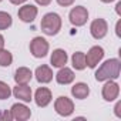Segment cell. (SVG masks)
I'll return each mask as SVG.
<instances>
[{"instance_id":"cell-10","label":"cell","mask_w":121,"mask_h":121,"mask_svg":"<svg viewBox=\"0 0 121 121\" xmlns=\"http://www.w3.org/2000/svg\"><path fill=\"white\" fill-rule=\"evenodd\" d=\"M37 13H39V10H37L36 6H33V4H24V6H22L19 9L17 16H19V19L23 23H33L34 19L37 17Z\"/></svg>"},{"instance_id":"cell-5","label":"cell","mask_w":121,"mask_h":121,"mask_svg":"<svg viewBox=\"0 0 121 121\" xmlns=\"http://www.w3.org/2000/svg\"><path fill=\"white\" fill-rule=\"evenodd\" d=\"M69 19H70V23L76 27H81L87 23L88 20V12L84 6H76L71 9L70 14H69Z\"/></svg>"},{"instance_id":"cell-21","label":"cell","mask_w":121,"mask_h":121,"mask_svg":"<svg viewBox=\"0 0 121 121\" xmlns=\"http://www.w3.org/2000/svg\"><path fill=\"white\" fill-rule=\"evenodd\" d=\"M12 95V88L7 83L0 81V100H7Z\"/></svg>"},{"instance_id":"cell-29","label":"cell","mask_w":121,"mask_h":121,"mask_svg":"<svg viewBox=\"0 0 121 121\" xmlns=\"http://www.w3.org/2000/svg\"><path fill=\"white\" fill-rule=\"evenodd\" d=\"M103 3H111V2H114V0H101Z\"/></svg>"},{"instance_id":"cell-19","label":"cell","mask_w":121,"mask_h":121,"mask_svg":"<svg viewBox=\"0 0 121 121\" xmlns=\"http://www.w3.org/2000/svg\"><path fill=\"white\" fill-rule=\"evenodd\" d=\"M13 63V56L9 50L2 48L0 50V66L2 67H9Z\"/></svg>"},{"instance_id":"cell-9","label":"cell","mask_w":121,"mask_h":121,"mask_svg":"<svg viewBox=\"0 0 121 121\" xmlns=\"http://www.w3.org/2000/svg\"><path fill=\"white\" fill-rule=\"evenodd\" d=\"M103 98L105 101H114L118 98V94H120V86L112 81V80H107V83L103 86Z\"/></svg>"},{"instance_id":"cell-23","label":"cell","mask_w":121,"mask_h":121,"mask_svg":"<svg viewBox=\"0 0 121 121\" xmlns=\"http://www.w3.org/2000/svg\"><path fill=\"white\" fill-rule=\"evenodd\" d=\"M34 2L37 4H40V6H48L51 3V0H34Z\"/></svg>"},{"instance_id":"cell-22","label":"cell","mask_w":121,"mask_h":121,"mask_svg":"<svg viewBox=\"0 0 121 121\" xmlns=\"http://www.w3.org/2000/svg\"><path fill=\"white\" fill-rule=\"evenodd\" d=\"M57 3L60 6H63V7H69V6H71L74 3V0H57Z\"/></svg>"},{"instance_id":"cell-25","label":"cell","mask_w":121,"mask_h":121,"mask_svg":"<svg viewBox=\"0 0 121 121\" xmlns=\"http://www.w3.org/2000/svg\"><path fill=\"white\" fill-rule=\"evenodd\" d=\"M24 2H27V0H10V3H12V4H16V6L23 4Z\"/></svg>"},{"instance_id":"cell-8","label":"cell","mask_w":121,"mask_h":121,"mask_svg":"<svg viewBox=\"0 0 121 121\" xmlns=\"http://www.w3.org/2000/svg\"><path fill=\"white\" fill-rule=\"evenodd\" d=\"M10 117H12V120L26 121V120H29L31 117V111H30V108L27 105L20 104V103H16L10 108Z\"/></svg>"},{"instance_id":"cell-12","label":"cell","mask_w":121,"mask_h":121,"mask_svg":"<svg viewBox=\"0 0 121 121\" xmlns=\"http://www.w3.org/2000/svg\"><path fill=\"white\" fill-rule=\"evenodd\" d=\"M51 91L47 88V87H40L36 90V94H34V101L39 107H47L50 103H51Z\"/></svg>"},{"instance_id":"cell-27","label":"cell","mask_w":121,"mask_h":121,"mask_svg":"<svg viewBox=\"0 0 121 121\" xmlns=\"http://www.w3.org/2000/svg\"><path fill=\"white\" fill-rule=\"evenodd\" d=\"M115 7H117V13H118V14H121V2H118Z\"/></svg>"},{"instance_id":"cell-24","label":"cell","mask_w":121,"mask_h":121,"mask_svg":"<svg viewBox=\"0 0 121 121\" xmlns=\"http://www.w3.org/2000/svg\"><path fill=\"white\" fill-rule=\"evenodd\" d=\"M120 108H121V103L118 101V103H117V105H115V108H114V110H115L114 112H115V115H117V117H121V112H120Z\"/></svg>"},{"instance_id":"cell-18","label":"cell","mask_w":121,"mask_h":121,"mask_svg":"<svg viewBox=\"0 0 121 121\" xmlns=\"http://www.w3.org/2000/svg\"><path fill=\"white\" fill-rule=\"evenodd\" d=\"M71 61H73V67L76 70H80L81 71V70H84L87 67V64H86V54L83 51L74 53L73 57H71Z\"/></svg>"},{"instance_id":"cell-11","label":"cell","mask_w":121,"mask_h":121,"mask_svg":"<svg viewBox=\"0 0 121 121\" xmlns=\"http://www.w3.org/2000/svg\"><path fill=\"white\" fill-rule=\"evenodd\" d=\"M67 60H69V56H67L66 50H63V48H56L51 53L50 63H51L53 67L60 69V67H64L67 64Z\"/></svg>"},{"instance_id":"cell-17","label":"cell","mask_w":121,"mask_h":121,"mask_svg":"<svg viewBox=\"0 0 121 121\" xmlns=\"http://www.w3.org/2000/svg\"><path fill=\"white\" fill-rule=\"evenodd\" d=\"M71 94L74 98L77 100H84L88 97L90 94V88L86 83H76L73 87H71Z\"/></svg>"},{"instance_id":"cell-30","label":"cell","mask_w":121,"mask_h":121,"mask_svg":"<svg viewBox=\"0 0 121 121\" xmlns=\"http://www.w3.org/2000/svg\"><path fill=\"white\" fill-rule=\"evenodd\" d=\"M2 2H3V0H0V3H2Z\"/></svg>"},{"instance_id":"cell-3","label":"cell","mask_w":121,"mask_h":121,"mask_svg":"<svg viewBox=\"0 0 121 121\" xmlns=\"http://www.w3.org/2000/svg\"><path fill=\"white\" fill-rule=\"evenodd\" d=\"M30 53L36 57V58H43L47 56L48 53V41L44 39V37H34L31 41H30Z\"/></svg>"},{"instance_id":"cell-4","label":"cell","mask_w":121,"mask_h":121,"mask_svg":"<svg viewBox=\"0 0 121 121\" xmlns=\"http://www.w3.org/2000/svg\"><path fill=\"white\" fill-rule=\"evenodd\" d=\"M54 110L58 115L61 117H69L74 112V103L66 97V95H60L56 101H54Z\"/></svg>"},{"instance_id":"cell-7","label":"cell","mask_w":121,"mask_h":121,"mask_svg":"<svg viewBox=\"0 0 121 121\" xmlns=\"http://www.w3.org/2000/svg\"><path fill=\"white\" fill-rule=\"evenodd\" d=\"M107 31H108V24H107V22L104 19H95L90 24V33L95 40L104 39Z\"/></svg>"},{"instance_id":"cell-26","label":"cell","mask_w":121,"mask_h":121,"mask_svg":"<svg viewBox=\"0 0 121 121\" xmlns=\"http://www.w3.org/2000/svg\"><path fill=\"white\" fill-rule=\"evenodd\" d=\"M2 48H4V37L0 34V50Z\"/></svg>"},{"instance_id":"cell-20","label":"cell","mask_w":121,"mask_h":121,"mask_svg":"<svg viewBox=\"0 0 121 121\" xmlns=\"http://www.w3.org/2000/svg\"><path fill=\"white\" fill-rule=\"evenodd\" d=\"M13 24V19L9 13L0 12V30H7Z\"/></svg>"},{"instance_id":"cell-13","label":"cell","mask_w":121,"mask_h":121,"mask_svg":"<svg viewBox=\"0 0 121 121\" xmlns=\"http://www.w3.org/2000/svg\"><path fill=\"white\" fill-rule=\"evenodd\" d=\"M74 77H76V76H74L73 70L64 66V67H60L58 73L56 74V81H57L58 84L67 86V84H70V83L74 81Z\"/></svg>"},{"instance_id":"cell-14","label":"cell","mask_w":121,"mask_h":121,"mask_svg":"<svg viewBox=\"0 0 121 121\" xmlns=\"http://www.w3.org/2000/svg\"><path fill=\"white\" fill-rule=\"evenodd\" d=\"M13 95L24 103H30L33 98H31V88L27 86V84H17L14 88H13Z\"/></svg>"},{"instance_id":"cell-16","label":"cell","mask_w":121,"mask_h":121,"mask_svg":"<svg viewBox=\"0 0 121 121\" xmlns=\"http://www.w3.org/2000/svg\"><path fill=\"white\" fill-rule=\"evenodd\" d=\"M33 73L30 69L27 67H19L14 73V81L16 84H29V81L31 80Z\"/></svg>"},{"instance_id":"cell-15","label":"cell","mask_w":121,"mask_h":121,"mask_svg":"<svg viewBox=\"0 0 121 121\" xmlns=\"http://www.w3.org/2000/svg\"><path fill=\"white\" fill-rule=\"evenodd\" d=\"M34 76H36V80L39 83H41V84H47V83H50L53 80V71H51V69L48 66H40V67H37Z\"/></svg>"},{"instance_id":"cell-6","label":"cell","mask_w":121,"mask_h":121,"mask_svg":"<svg viewBox=\"0 0 121 121\" xmlns=\"http://www.w3.org/2000/svg\"><path fill=\"white\" fill-rule=\"evenodd\" d=\"M103 57H104V48L101 46H93L86 54V64L90 69H95L97 64L103 60Z\"/></svg>"},{"instance_id":"cell-2","label":"cell","mask_w":121,"mask_h":121,"mask_svg":"<svg viewBox=\"0 0 121 121\" xmlns=\"http://www.w3.org/2000/svg\"><path fill=\"white\" fill-rule=\"evenodd\" d=\"M41 31L47 36H56L60 30H61V17L57 13H47L43 16L41 23H40Z\"/></svg>"},{"instance_id":"cell-1","label":"cell","mask_w":121,"mask_h":121,"mask_svg":"<svg viewBox=\"0 0 121 121\" xmlns=\"http://www.w3.org/2000/svg\"><path fill=\"white\" fill-rule=\"evenodd\" d=\"M121 63L118 58H110L104 61L98 70L95 71V80L97 81H107V80H115L120 77Z\"/></svg>"},{"instance_id":"cell-28","label":"cell","mask_w":121,"mask_h":121,"mask_svg":"<svg viewBox=\"0 0 121 121\" xmlns=\"http://www.w3.org/2000/svg\"><path fill=\"white\" fill-rule=\"evenodd\" d=\"M115 29H117V36H120V22L117 23V27Z\"/></svg>"}]
</instances>
